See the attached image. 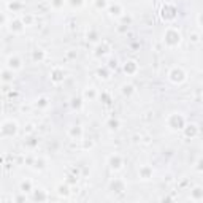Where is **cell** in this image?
Segmentation results:
<instances>
[{
    "mask_svg": "<svg viewBox=\"0 0 203 203\" xmlns=\"http://www.w3.org/2000/svg\"><path fill=\"white\" fill-rule=\"evenodd\" d=\"M171 79H173V81H183V79H184V73H183L181 70L174 68V70L171 72Z\"/></svg>",
    "mask_w": 203,
    "mask_h": 203,
    "instance_id": "7a4b0ae2",
    "label": "cell"
},
{
    "mask_svg": "<svg viewBox=\"0 0 203 203\" xmlns=\"http://www.w3.org/2000/svg\"><path fill=\"white\" fill-rule=\"evenodd\" d=\"M167 37H170V38H167V43H179V33L178 32H171V30H168L167 32Z\"/></svg>",
    "mask_w": 203,
    "mask_h": 203,
    "instance_id": "6da1fadb",
    "label": "cell"
},
{
    "mask_svg": "<svg viewBox=\"0 0 203 203\" xmlns=\"http://www.w3.org/2000/svg\"><path fill=\"white\" fill-rule=\"evenodd\" d=\"M8 67H10V68H19V67H21V60L19 59H13V57H10L8 59Z\"/></svg>",
    "mask_w": 203,
    "mask_h": 203,
    "instance_id": "3957f363",
    "label": "cell"
}]
</instances>
